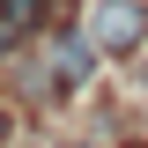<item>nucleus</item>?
Listing matches in <instances>:
<instances>
[{
	"mask_svg": "<svg viewBox=\"0 0 148 148\" xmlns=\"http://www.w3.org/2000/svg\"><path fill=\"white\" fill-rule=\"evenodd\" d=\"M0 133H8V119H0Z\"/></svg>",
	"mask_w": 148,
	"mask_h": 148,
	"instance_id": "nucleus-3",
	"label": "nucleus"
},
{
	"mask_svg": "<svg viewBox=\"0 0 148 148\" xmlns=\"http://www.w3.org/2000/svg\"><path fill=\"white\" fill-rule=\"evenodd\" d=\"M37 15H45V0H0V22L8 30H30Z\"/></svg>",
	"mask_w": 148,
	"mask_h": 148,
	"instance_id": "nucleus-2",
	"label": "nucleus"
},
{
	"mask_svg": "<svg viewBox=\"0 0 148 148\" xmlns=\"http://www.w3.org/2000/svg\"><path fill=\"white\" fill-rule=\"evenodd\" d=\"M89 37H96V52H133L148 37V0H96Z\"/></svg>",
	"mask_w": 148,
	"mask_h": 148,
	"instance_id": "nucleus-1",
	"label": "nucleus"
}]
</instances>
